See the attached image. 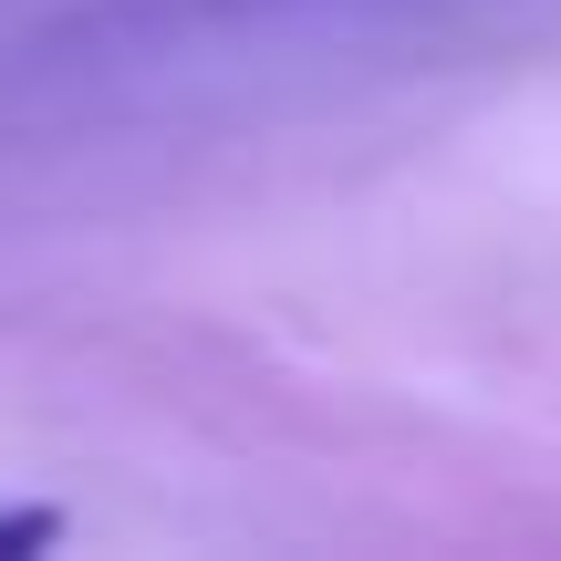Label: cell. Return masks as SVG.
Listing matches in <instances>:
<instances>
[{"label": "cell", "mask_w": 561, "mask_h": 561, "mask_svg": "<svg viewBox=\"0 0 561 561\" xmlns=\"http://www.w3.org/2000/svg\"><path fill=\"white\" fill-rule=\"evenodd\" d=\"M53 510H0V551H42V541H53Z\"/></svg>", "instance_id": "obj_1"}, {"label": "cell", "mask_w": 561, "mask_h": 561, "mask_svg": "<svg viewBox=\"0 0 561 561\" xmlns=\"http://www.w3.org/2000/svg\"><path fill=\"white\" fill-rule=\"evenodd\" d=\"M187 11H301V0H187Z\"/></svg>", "instance_id": "obj_2"}]
</instances>
